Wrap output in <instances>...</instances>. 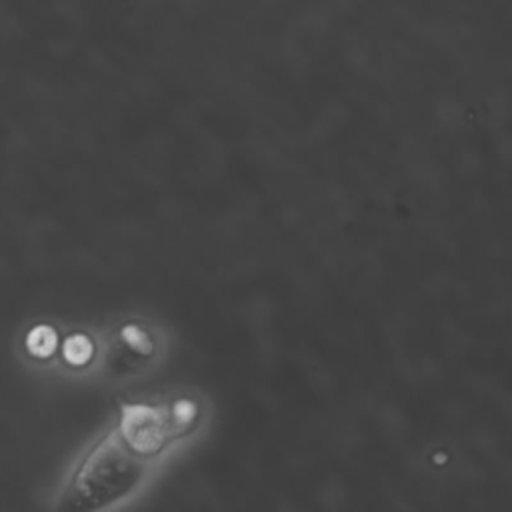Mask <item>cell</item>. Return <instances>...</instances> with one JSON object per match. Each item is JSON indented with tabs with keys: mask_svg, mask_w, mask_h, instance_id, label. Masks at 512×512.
<instances>
[{
	"mask_svg": "<svg viewBox=\"0 0 512 512\" xmlns=\"http://www.w3.org/2000/svg\"><path fill=\"white\" fill-rule=\"evenodd\" d=\"M146 476V458L132 452L116 434L104 432L80 458L64 484L56 508L90 512L130 496Z\"/></svg>",
	"mask_w": 512,
	"mask_h": 512,
	"instance_id": "1",
	"label": "cell"
},
{
	"mask_svg": "<svg viewBox=\"0 0 512 512\" xmlns=\"http://www.w3.org/2000/svg\"><path fill=\"white\" fill-rule=\"evenodd\" d=\"M120 440L138 456L152 458L180 432L170 408L152 402H122L114 426Z\"/></svg>",
	"mask_w": 512,
	"mask_h": 512,
	"instance_id": "2",
	"label": "cell"
},
{
	"mask_svg": "<svg viewBox=\"0 0 512 512\" xmlns=\"http://www.w3.org/2000/svg\"><path fill=\"white\" fill-rule=\"evenodd\" d=\"M60 342L62 338L58 330L48 322H40L26 332L24 350L34 360H50L60 350Z\"/></svg>",
	"mask_w": 512,
	"mask_h": 512,
	"instance_id": "3",
	"label": "cell"
},
{
	"mask_svg": "<svg viewBox=\"0 0 512 512\" xmlns=\"http://www.w3.org/2000/svg\"><path fill=\"white\" fill-rule=\"evenodd\" d=\"M60 356L70 368H86L96 358V342L86 332H70L60 342Z\"/></svg>",
	"mask_w": 512,
	"mask_h": 512,
	"instance_id": "4",
	"label": "cell"
},
{
	"mask_svg": "<svg viewBox=\"0 0 512 512\" xmlns=\"http://www.w3.org/2000/svg\"><path fill=\"white\" fill-rule=\"evenodd\" d=\"M116 338L122 346L124 352H128L130 356H152L154 348H156V342L154 338L150 336V332L140 326L138 322H124L118 332H116Z\"/></svg>",
	"mask_w": 512,
	"mask_h": 512,
	"instance_id": "5",
	"label": "cell"
}]
</instances>
